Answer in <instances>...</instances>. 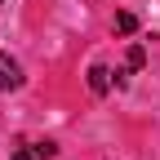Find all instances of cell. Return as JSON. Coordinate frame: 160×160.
<instances>
[{
	"instance_id": "6da1fadb",
	"label": "cell",
	"mask_w": 160,
	"mask_h": 160,
	"mask_svg": "<svg viewBox=\"0 0 160 160\" xmlns=\"http://www.w3.org/2000/svg\"><path fill=\"white\" fill-rule=\"evenodd\" d=\"M18 85H22V67H18L9 53H0V93H9Z\"/></svg>"
},
{
	"instance_id": "7a4b0ae2",
	"label": "cell",
	"mask_w": 160,
	"mask_h": 160,
	"mask_svg": "<svg viewBox=\"0 0 160 160\" xmlns=\"http://www.w3.org/2000/svg\"><path fill=\"white\" fill-rule=\"evenodd\" d=\"M13 160H58V147L53 142H22L13 151Z\"/></svg>"
},
{
	"instance_id": "3957f363",
	"label": "cell",
	"mask_w": 160,
	"mask_h": 160,
	"mask_svg": "<svg viewBox=\"0 0 160 160\" xmlns=\"http://www.w3.org/2000/svg\"><path fill=\"white\" fill-rule=\"evenodd\" d=\"M142 62H147V49H142V45H133V49H129V58H125V71H116V85H125L129 71H138Z\"/></svg>"
},
{
	"instance_id": "277c9868",
	"label": "cell",
	"mask_w": 160,
	"mask_h": 160,
	"mask_svg": "<svg viewBox=\"0 0 160 160\" xmlns=\"http://www.w3.org/2000/svg\"><path fill=\"white\" fill-rule=\"evenodd\" d=\"M89 89H93L98 98H102V93L111 89V71H107L102 62H93V67H89Z\"/></svg>"
},
{
	"instance_id": "5b68a950",
	"label": "cell",
	"mask_w": 160,
	"mask_h": 160,
	"mask_svg": "<svg viewBox=\"0 0 160 160\" xmlns=\"http://www.w3.org/2000/svg\"><path fill=\"white\" fill-rule=\"evenodd\" d=\"M116 31H120V36H133V31H138V18H133L129 9H125V13H116Z\"/></svg>"
}]
</instances>
